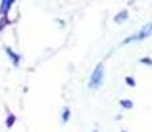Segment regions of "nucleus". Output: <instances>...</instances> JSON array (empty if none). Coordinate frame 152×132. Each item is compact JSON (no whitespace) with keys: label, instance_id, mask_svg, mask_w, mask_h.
<instances>
[{"label":"nucleus","instance_id":"nucleus-1","mask_svg":"<svg viewBox=\"0 0 152 132\" xmlns=\"http://www.w3.org/2000/svg\"><path fill=\"white\" fill-rule=\"evenodd\" d=\"M102 79H103V66L98 65L97 69L93 71L91 77H90V83L89 86L93 87V89H97L99 85L102 83Z\"/></svg>","mask_w":152,"mask_h":132},{"label":"nucleus","instance_id":"nucleus-2","mask_svg":"<svg viewBox=\"0 0 152 132\" xmlns=\"http://www.w3.org/2000/svg\"><path fill=\"white\" fill-rule=\"evenodd\" d=\"M150 34H152V23L150 24H147L144 26V28L142 29V31L139 32L138 34H135V36H132L131 39H128L126 42H128V41H132V40H142V39H145V37H148Z\"/></svg>","mask_w":152,"mask_h":132}]
</instances>
